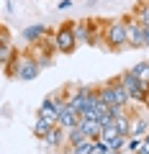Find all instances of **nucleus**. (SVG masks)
<instances>
[{
	"label": "nucleus",
	"instance_id": "nucleus-1",
	"mask_svg": "<svg viewBox=\"0 0 149 154\" xmlns=\"http://www.w3.org/2000/svg\"><path fill=\"white\" fill-rule=\"evenodd\" d=\"M103 46L108 51H123L126 49V21L110 18L103 26Z\"/></svg>",
	"mask_w": 149,
	"mask_h": 154
},
{
	"label": "nucleus",
	"instance_id": "nucleus-2",
	"mask_svg": "<svg viewBox=\"0 0 149 154\" xmlns=\"http://www.w3.org/2000/svg\"><path fill=\"white\" fill-rule=\"evenodd\" d=\"M51 41H54L57 54H72V51L77 49V38L72 36L70 23H62L59 28H54V31H51Z\"/></svg>",
	"mask_w": 149,
	"mask_h": 154
},
{
	"label": "nucleus",
	"instance_id": "nucleus-3",
	"mask_svg": "<svg viewBox=\"0 0 149 154\" xmlns=\"http://www.w3.org/2000/svg\"><path fill=\"white\" fill-rule=\"evenodd\" d=\"M121 77V82H123V88L129 90V98H131V103H136V105H147V90H144V85H141V80H139L136 75H134L131 69H126L123 75H118Z\"/></svg>",
	"mask_w": 149,
	"mask_h": 154
},
{
	"label": "nucleus",
	"instance_id": "nucleus-4",
	"mask_svg": "<svg viewBox=\"0 0 149 154\" xmlns=\"http://www.w3.org/2000/svg\"><path fill=\"white\" fill-rule=\"evenodd\" d=\"M39 75H41V67H39V62H36V57H33L31 51H21V64H18L16 80L31 82V80H36Z\"/></svg>",
	"mask_w": 149,
	"mask_h": 154
},
{
	"label": "nucleus",
	"instance_id": "nucleus-5",
	"mask_svg": "<svg viewBox=\"0 0 149 154\" xmlns=\"http://www.w3.org/2000/svg\"><path fill=\"white\" fill-rule=\"evenodd\" d=\"M126 21V49H144L141 46V23L134 16H123Z\"/></svg>",
	"mask_w": 149,
	"mask_h": 154
},
{
	"label": "nucleus",
	"instance_id": "nucleus-6",
	"mask_svg": "<svg viewBox=\"0 0 149 154\" xmlns=\"http://www.w3.org/2000/svg\"><path fill=\"white\" fill-rule=\"evenodd\" d=\"M46 33H49V28H46L44 23H31V26H26V28L21 31V38L26 41L28 46H33V44H39Z\"/></svg>",
	"mask_w": 149,
	"mask_h": 154
},
{
	"label": "nucleus",
	"instance_id": "nucleus-7",
	"mask_svg": "<svg viewBox=\"0 0 149 154\" xmlns=\"http://www.w3.org/2000/svg\"><path fill=\"white\" fill-rule=\"evenodd\" d=\"M41 141H44L49 149H62V146L67 144V131H64L62 126H51V131L46 134Z\"/></svg>",
	"mask_w": 149,
	"mask_h": 154
},
{
	"label": "nucleus",
	"instance_id": "nucleus-8",
	"mask_svg": "<svg viewBox=\"0 0 149 154\" xmlns=\"http://www.w3.org/2000/svg\"><path fill=\"white\" fill-rule=\"evenodd\" d=\"M149 131V118L144 113H131L129 121V136H144Z\"/></svg>",
	"mask_w": 149,
	"mask_h": 154
},
{
	"label": "nucleus",
	"instance_id": "nucleus-9",
	"mask_svg": "<svg viewBox=\"0 0 149 154\" xmlns=\"http://www.w3.org/2000/svg\"><path fill=\"white\" fill-rule=\"evenodd\" d=\"M77 118H80V116L75 113L70 105H64V108L59 110V116H57V126H62L64 131H67V128H75V126H77Z\"/></svg>",
	"mask_w": 149,
	"mask_h": 154
},
{
	"label": "nucleus",
	"instance_id": "nucleus-10",
	"mask_svg": "<svg viewBox=\"0 0 149 154\" xmlns=\"http://www.w3.org/2000/svg\"><path fill=\"white\" fill-rule=\"evenodd\" d=\"M70 31H72V36L77 38V44H90L88 21H72V23H70Z\"/></svg>",
	"mask_w": 149,
	"mask_h": 154
},
{
	"label": "nucleus",
	"instance_id": "nucleus-11",
	"mask_svg": "<svg viewBox=\"0 0 149 154\" xmlns=\"http://www.w3.org/2000/svg\"><path fill=\"white\" fill-rule=\"evenodd\" d=\"M57 116H59L57 113V105H54V100H51V95H49V98H44L41 105H39V118H46L49 123L57 126Z\"/></svg>",
	"mask_w": 149,
	"mask_h": 154
},
{
	"label": "nucleus",
	"instance_id": "nucleus-12",
	"mask_svg": "<svg viewBox=\"0 0 149 154\" xmlns=\"http://www.w3.org/2000/svg\"><path fill=\"white\" fill-rule=\"evenodd\" d=\"M110 85H113V93H116V105L129 108V105H131V98H129V90L123 88L121 77H113V80H110Z\"/></svg>",
	"mask_w": 149,
	"mask_h": 154
},
{
	"label": "nucleus",
	"instance_id": "nucleus-13",
	"mask_svg": "<svg viewBox=\"0 0 149 154\" xmlns=\"http://www.w3.org/2000/svg\"><path fill=\"white\" fill-rule=\"evenodd\" d=\"M103 26L98 18H88V28H90V46H100L103 44Z\"/></svg>",
	"mask_w": 149,
	"mask_h": 154
},
{
	"label": "nucleus",
	"instance_id": "nucleus-14",
	"mask_svg": "<svg viewBox=\"0 0 149 154\" xmlns=\"http://www.w3.org/2000/svg\"><path fill=\"white\" fill-rule=\"evenodd\" d=\"M88 134L82 131L80 126H75V128H67V146H77V144H82V141H88Z\"/></svg>",
	"mask_w": 149,
	"mask_h": 154
},
{
	"label": "nucleus",
	"instance_id": "nucleus-15",
	"mask_svg": "<svg viewBox=\"0 0 149 154\" xmlns=\"http://www.w3.org/2000/svg\"><path fill=\"white\" fill-rule=\"evenodd\" d=\"M134 18H136L141 26H147L149 28V3H139L136 8H134V13H131Z\"/></svg>",
	"mask_w": 149,
	"mask_h": 154
},
{
	"label": "nucleus",
	"instance_id": "nucleus-16",
	"mask_svg": "<svg viewBox=\"0 0 149 154\" xmlns=\"http://www.w3.org/2000/svg\"><path fill=\"white\" fill-rule=\"evenodd\" d=\"M51 126H54V123H49L46 118H36V121H33V136H36V139H44L46 134L51 131Z\"/></svg>",
	"mask_w": 149,
	"mask_h": 154
},
{
	"label": "nucleus",
	"instance_id": "nucleus-17",
	"mask_svg": "<svg viewBox=\"0 0 149 154\" xmlns=\"http://www.w3.org/2000/svg\"><path fill=\"white\" fill-rule=\"evenodd\" d=\"M18 64H21V51L16 49V54L11 57V62H8L3 69H5V77H11V80H16V72H18Z\"/></svg>",
	"mask_w": 149,
	"mask_h": 154
},
{
	"label": "nucleus",
	"instance_id": "nucleus-18",
	"mask_svg": "<svg viewBox=\"0 0 149 154\" xmlns=\"http://www.w3.org/2000/svg\"><path fill=\"white\" fill-rule=\"evenodd\" d=\"M116 136H118L116 126H113V123H108V126H103V128H100V134H98V141H103V144H110V141H113Z\"/></svg>",
	"mask_w": 149,
	"mask_h": 154
},
{
	"label": "nucleus",
	"instance_id": "nucleus-19",
	"mask_svg": "<svg viewBox=\"0 0 149 154\" xmlns=\"http://www.w3.org/2000/svg\"><path fill=\"white\" fill-rule=\"evenodd\" d=\"M13 54H16V46L13 44H0V67H5Z\"/></svg>",
	"mask_w": 149,
	"mask_h": 154
},
{
	"label": "nucleus",
	"instance_id": "nucleus-20",
	"mask_svg": "<svg viewBox=\"0 0 149 154\" xmlns=\"http://www.w3.org/2000/svg\"><path fill=\"white\" fill-rule=\"evenodd\" d=\"M93 144H95V139H88V141L77 144V146H70V154H93Z\"/></svg>",
	"mask_w": 149,
	"mask_h": 154
},
{
	"label": "nucleus",
	"instance_id": "nucleus-21",
	"mask_svg": "<svg viewBox=\"0 0 149 154\" xmlns=\"http://www.w3.org/2000/svg\"><path fill=\"white\" fill-rule=\"evenodd\" d=\"M131 72L139 80H149V62H136V64L131 67Z\"/></svg>",
	"mask_w": 149,
	"mask_h": 154
},
{
	"label": "nucleus",
	"instance_id": "nucleus-22",
	"mask_svg": "<svg viewBox=\"0 0 149 154\" xmlns=\"http://www.w3.org/2000/svg\"><path fill=\"white\" fill-rule=\"evenodd\" d=\"M141 141H144V136H129V139H126V152H129V154H131V152L136 154L139 146H141Z\"/></svg>",
	"mask_w": 149,
	"mask_h": 154
},
{
	"label": "nucleus",
	"instance_id": "nucleus-23",
	"mask_svg": "<svg viewBox=\"0 0 149 154\" xmlns=\"http://www.w3.org/2000/svg\"><path fill=\"white\" fill-rule=\"evenodd\" d=\"M93 154H110V146L95 139V144H93Z\"/></svg>",
	"mask_w": 149,
	"mask_h": 154
},
{
	"label": "nucleus",
	"instance_id": "nucleus-24",
	"mask_svg": "<svg viewBox=\"0 0 149 154\" xmlns=\"http://www.w3.org/2000/svg\"><path fill=\"white\" fill-rule=\"evenodd\" d=\"M0 44H11V33L5 26H0Z\"/></svg>",
	"mask_w": 149,
	"mask_h": 154
},
{
	"label": "nucleus",
	"instance_id": "nucleus-25",
	"mask_svg": "<svg viewBox=\"0 0 149 154\" xmlns=\"http://www.w3.org/2000/svg\"><path fill=\"white\" fill-rule=\"evenodd\" d=\"M141 46L144 49H149V28L141 26Z\"/></svg>",
	"mask_w": 149,
	"mask_h": 154
},
{
	"label": "nucleus",
	"instance_id": "nucleus-26",
	"mask_svg": "<svg viewBox=\"0 0 149 154\" xmlns=\"http://www.w3.org/2000/svg\"><path fill=\"white\" fill-rule=\"evenodd\" d=\"M70 5H72V0H59V3H57V8H59V11H67Z\"/></svg>",
	"mask_w": 149,
	"mask_h": 154
},
{
	"label": "nucleus",
	"instance_id": "nucleus-27",
	"mask_svg": "<svg viewBox=\"0 0 149 154\" xmlns=\"http://www.w3.org/2000/svg\"><path fill=\"white\" fill-rule=\"evenodd\" d=\"M136 154H149V144L147 141H141V146H139V152Z\"/></svg>",
	"mask_w": 149,
	"mask_h": 154
},
{
	"label": "nucleus",
	"instance_id": "nucleus-28",
	"mask_svg": "<svg viewBox=\"0 0 149 154\" xmlns=\"http://www.w3.org/2000/svg\"><path fill=\"white\" fill-rule=\"evenodd\" d=\"M144 141H147V144H149V131H147V134H144Z\"/></svg>",
	"mask_w": 149,
	"mask_h": 154
},
{
	"label": "nucleus",
	"instance_id": "nucleus-29",
	"mask_svg": "<svg viewBox=\"0 0 149 154\" xmlns=\"http://www.w3.org/2000/svg\"><path fill=\"white\" fill-rule=\"evenodd\" d=\"M147 3H149V0H147Z\"/></svg>",
	"mask_w": 149,
	"mask_h": 154
}]
</instances>
